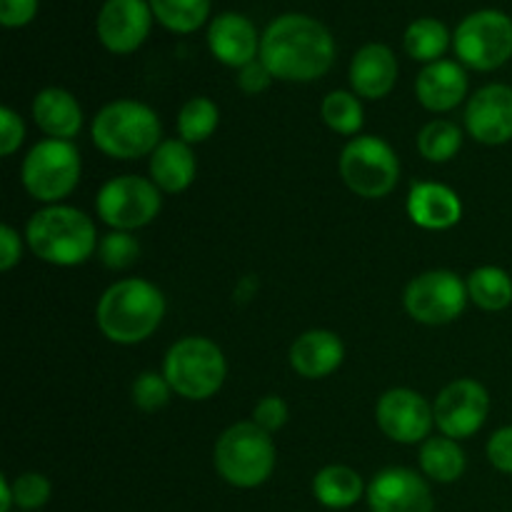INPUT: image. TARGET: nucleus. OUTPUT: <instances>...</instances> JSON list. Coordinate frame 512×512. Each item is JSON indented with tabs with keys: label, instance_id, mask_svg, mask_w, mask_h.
I'll return each mask as SVG.
<instances>
[{
	"label": "nucleus",
	"instance_id": "f257e3e1",
	"mask_svg": "<svg viewBox=\"0 0 512 512\" xmlns=\"http://www.w3.org/2000/svg\"><path fill=\"white\" fill-rule=\"evenodd\" d=\"M260 60L273 78L310 83L333 65L335 40L330 30L310 15H280L260 38Z\"/></svg>",
	"mask_w": 512,
	"mask_h": 512
},
{
	"label": "nucleus",
	"instance_id": "f03ea898",
	"mask_svg": "<svg viewBox=\"0 0 512 512\" xmlns=\"http://www.w3.org/2000/svg\"><path fill=\"white\" fill-rule=\"evenodd\" d=\"M165 315V298L153 283L140 278L110 285L100 298L95 320L110 343L135 345L158 330Z\"/></svg>",
	"mask_w": 512,
	"mask_h": 512
},
{
	"label": "nucleus",
	"instance_id": "7ed1b4c3",
	"mask_svg": "<svg viewBox=\"0 0 512 512\" xmlns=\"http://www.w3.org/2000/svg\"><path fill=\"white\" fill-rule=\"evenodd\" d=\"M25 238L40 260L60 268L85 263L98 250L93 220L70 205H48L38 210L28 220Z\"/></svg>",
	"mask_w": 512,
	"mask_h": 512
},
{
	"label": "nucleus",
	"instance_id": "20e7f679",
	"mask_svg": "<svg viewBox=\"0 0 512 512\" xmlns=\"http://www.w3.org/2000/svg\"><path fill=\"white\" fill-rule=\"evenodd\" d=\"M93 143L100 153L115 160H135L153 155L160 140V118L153 108L138 100L108 103L93 120Z\"/></svg>",
	"mask_w": 512,
	"mask_h": 512
},
{
	"label": "nucleus",
	"instance_id": "39448f33",
	"mask_svg": "<svg viewBox=\"0 0 512 512\" xmlns=\"http://www.w3.org/2000/svg\"><path fill=\"white\" fill-rule=\"evenodd\" d=\"M215 470L235 488H258L275 470V445L270 433L255 423H238L215 443Z\"/></svg>",
	"mask_w": 512,
	"mask_h": 512
},
{
	"label": "nucleus",
	"instance_id": "423d86ee",
	"mask_svg": "<svg viewBox=\"0 0 512 512\" xmlns=\"http://www.w3.org/2000/svg\"><path fill=\"white\" fill-rule=\"evenodd\" d=\"M225 373L228 365L223 350L208 338H183L165 355V380L185 400L213 398L223 388Z\"/></svg>",
	"mask_w": 512,
	"mask_h": 512
},
{
	"label": "nucleus",
	"instance_id": "0eeeda50",
	"mask_svg": "<svg viewBox=\"0 0 512 512\" xmlns=\"http://www.w3.org/2000/svg\"><path fill=\"white\" fill-rule=\"evenodd\" d=\"M80 180V153L70 140H43L23 160V185L40 203H60Z\"/></svg>",
	"mask_w": 512,
	"mask_h": 512
},
{
	"label": "nucleus",
	"instance_id": "6e6552de",
	"mask_svg": "<svg viewBox=\"0 0 512 512\" xmlns=\"http://www.w3.org/2000/svg\"><path fill=\"white\" fill-rule=\"evenodd\" d=\"M340 175L360 198H385L398 185L400 163L385 140L360 135L340 153Z\"/></svg>",
	"mask_w": 512,
	"mask_h": 512
},
{
	"label": "nucleus",
	"instance_id": "1a4fd4ad",
	"mask_svg": "<svg viewBox=\"0 0 512 512\" xmlns=\"http://www.w3.org/2000/svg\"><path fill=\"white\" fill-rule=\"evenodd\" d=\"M455 53L473 70L500 68L512 58V18L500 10L470 13L455 30Z\"/></svg>",
	"mask_w": 512,
	"mask_h": 512
},
{
	"label": "nucleus",
	"instance_id": "9d476101",
	"mask_svg": "<svg viewBox=\"0 0 512 512\" xmlns=\"http://www.w3.org/2000/svg\"><path fill=\"white\" fill-rule=\"evenodd\" d=\"M160 205H163L160 188L153 180H145L140 175H120V178L108 180L95 200L100 220L123 233L153 223L155 215L160 213Z\"/></svg>",
	"mask_w": 512,
	"mask_h": 512
},
{
	"label": "nucleus",
	"instance_id": "9b49d317",
	"mask_svg": "<svg viewBox=\"0 0 512 512\" xmlns=\"http://www.w3.org/2000/svg\"><path fill=\"white\" fill-rule=\"evenodd\" d=\"M468 285L450 270H430L405 288V310L425 325H445L460 318L468 303Z\"/></svg>",
	"mask_w": 512,
	"mask_h": 512
},
{
	"label": "nucleus",
	"instance_id": "f8f14e48",
	"mask_svg": "<svg viewBox=\"0 0 512 512\" xmlns=\"http://www.w3.org/2000/svg\"><path fill=\"white\" fill-rule=\"evenodd\" d=\"M488 410V390L478 380L470 378L455 380L448 388L440 390L433 405L435 425H438L445 438L453 440L473 438L483 428L485 418H488Z\"/></svg>",
	"mask_w": 512,
	"mask_h": 512
},
{
	"label": "nucleus",
	"instance_id": "ddd939ff",
	"mask_svg": "<svg viewBox=\"0 0 512 512\" xmlns=\"http://www.w3.org/2000/svg\"><path fill=\"white\" fill-rule=\"evenodd\" d=\"M375 418H378L380 430L390 440L405 445L420 443V440L428 438L430 428L435 423L433 408L428 405V400L408 388L388 390L378 400Z\"/></svg>",
	"mask_w": 512,
	"mask_h": 512
},
{
	"label": "nucleus",
	"instance_id": "4468645a",
	"mask_svg": "<svg viewBox=\"0 0 512 512\" xmlns=\"http://www.w3.org/2000/svg\"><path fill=\"white\" fill-rule=\"evenodd\" d=\"M153 10L145 0H105L98 13V38L110 53L128 55L145 43Z\"/></svg>",
	"mask_w": 512,
	"mask_h": 512
},
{
	"label": "nucleus",
	"instance_id": "2eb2a0df",
	"mask_svg": "<svg viewBox=\"0 0 512 512\" xmlns=\"http://www.w3.org/2000/svg\"><path fill=\"white\" fill-rule=\"evenodd\" d=\"M465 128L483 145H503L512 140V88L493 83L480 88L465 108Z\"/></svg>",
	"mask_w": 512,
	"mask_h": 512
},
{
	"label": "nucleus",
	"instance_id": "dca6fc26",
	"mask_svg": "<svg viewBox=\"0 0 512 512\" xmlns=\"http://www.w3.org/2000/svg\"><path fill=\"white\" fill-rule=\"evenodd\" d=\"M368 505L373 512H433V493L413 470L388 468L368 485Z\"/></svg>",
	"mask_w": 512,
	"mask_h": 512
},
{
	"label": "nucleus",
	"instance_id": "f3484780",
	"mask_svg": "<svg viewBox=\"0 0 512 512\" xmlns=\"http://www.w3.org/2000/svg\"><path fill=\"white\" fill-rule=\"evenodd\" d=\"M208 45L220 63L230 68H245L258 58V30L245 15L223 13L210 23Z\"/></svg>",
	"mask_w": 512,
	"mask_h": 512
},
{
	"label": "nucleus",
	"instance_id": "a211bd4d",
	"mask_svg": "<svg viewBox=\"0 0 512 512\" xmlns=\"http://www.w3.org/2000/svg\"><path fill=\"white\" fill-rule=\"evenodd\" d=\"M398 80V60L383 43H368L355 53L350 63V85L355 95L368 100H380L393 90Z\"/></svg>",
	"mask_w": 512,
	"mask_h": 512
},
{
	"label": "nucleus",
	"instance_id": "6ab92c4d",
	"mask_svg": "<svg viewBox=\"0 0 512 512\" xmlns=\"http://www.w3.org/2000/svg\"><path fill=\"white\" fill-rule=\"evenodd\" d=\"M465 93H468V75L453 60L428 63L415 80V95H418L420 105L433 113L458 108Z\"/></svg>",
	"mask_w": 512,
	"mask_h": 512
},
{
	"label": "nucleus",
	"instance_id": "aec40b11",
	"mask_svg": "<svg viewBox=\"0 0 512 512\" xmlns=\"http://www.w3.org/2000/svg\"><path fill=\"white\" fill-rule=\"evenodd\" d=\"M408 215L425 230H448L463 218V203L448 185L415 183L408 195Z\"/></svg>",
	"mask_w": 512,
	"mask_h": 512
},
{
	"label": "nucleus",
	"instance_id": "412c9836",
	"mask_svg": "<svg viewBox=\"0 0 512 512\" xmlns=\"http://www.w3.org/2000/svg\"><path fill=\"white\" fill-rule=\"evenodd\" d=\"M345 358L343 340L330 330H308L290 348V365L300 378L320 380L340 368Z\"/></svg>",
	"mask_w": 512,
	"mask_h": 512
},
{
	"label": "nucleus",
	"instance_id": "4be33fe9",
	"mask_svg": "<svg viewBox=\"0 0 512 512\" xmlns=\"http://www.w3.org/2000/svg\"><path fill=\"white\" fill-rule=\"evenodd\" d=\"M35 125L50 140H73L83 128V108L63 88H45L33 100Z\"/></svg>",
	"mask_w": 512,
	"mask_h": 512
},
{
	"label": "nucleus",
	"instance_id": "5701e85b",
	"mask_svg": "<svg viewBox=\"0 0 512 512\" xmlns=\"http://www.w3.org/2000/svg\"><path fill=\"white\" fill-rule=\"evenodd\" d=\"M195 155L185 140H163L150 155V178L163 193H183L195 180Z\"/></svg>",
	"mask_w": 512,
	"mask_h": 512
},
{
	"label": "nucleus",
	"instance_id": "b1692460",
	"mask_svg": "<svg viewBox=\"0 0 512 512\" xmlns=\"http://www.w3.org/2000/svg\"><path fill=\"white\" fill-rule=\"evenodd\" d=\"M363 480L348 465H328L313 480V493L320 505L330 510L353 508L363 498Z\"/></svg>",
	"mask_w": 512,
	"mask_h": 512
},
{
	"label": "nucleus",
	"instance_id": "393cba45",
	"mask_svg": "<svg viewBox=\"0 0 512 512\" xmlns=\"http://www.w3.org/2000/svg\"><path fill=\"white\" fill-rule=\"evenodd\" d=\"M420 468L438 483H455L465 473V453L453 438H428L420 448Z\"/></svg>",
	"mask_w": 512,
	"mask_h": 512
},
{
	"label": "nucleus",
	"instance_id": "a878e982",
	"mask_svg": "<svg viewBox=\"0 0 512 512\" xmlns=\"http://www.w3.org/2000/svg\"><path fill=\"white\" fill-rule=\"evenodd\" d=\"M468 295L478 308L488 313H498L512 303V280L503 268L485 265L470 273Z\"/></svg>",
	"mask_w": 512,
	"mask_h": 512
},
{
	"label": "nucleus",
	"instance_id": "bb28decb",
	"mask_svg": "<svg viewBox=\"0 0 512 512\" xmlns=\"http://www.w3.org/2000/svg\"><path fill=\"white\" fill-rule=\"evenodd\" d=\"M448 45V28L435 18H420L415 23H410L408 30H405V50H408V55L413 60L435 63L448 50Z\"/></svg>",
	"mask_w": 512,
	"mask_h": 512
},
{
	"label": "nucleus",
	"instance_id": "cd10ccee",
	"mask_svg": "<svg viewBox=\"0 0 512 512\" xmlns=\"http://www.w3.org/2000/svg\"><path fill=\"white\" fill-rule=\"evenodd\" d=\"M155 18L173 33H193L208 20L210 0H148Z\"/></svg>",
	"mask_w": 512,
	"mask_h": 512
},
{
	"label": "nucleus",
	"instance_id": "c85d7f7f",
	"mask_svg": "<svg viewBox=\"0 0 512 512\" xmlns=\"http://www.w3.org/2000/svg\"><path fill=\"white\" fill-rule=\"evenodd\" d=\"M220 120L218 105L210 98H190L180 108L178 115V133L185 143H203L215 133Z\"/></svg>",
	"mask_w": 512,
	"mask_h": 512
},
{
	"label": "nucleus",
	"instance_id": "c756f323",
	"mask_svg": "<svg viewBox=\"0 0 512 512\" xmlns=\"http://www.w3.org/2000/svg\"><path fill=\"white\" fill-rule=\"evenodd\" d=\"M463 145V133L450 120H433L418 135V150L430 163H448Z\"/></svg>",
	"mask_w": 512,
	"mask_h": 512
},
{
	"label": "nucleus",
	"instance_id": "7c9ffc66",
	"mask_svg": "<svg viewBox=\"0 0 512 512\" xmlns=\"http://www.w3.org/2000/svg\"><path fill=\"white\" fill-rule=\"evenodd\" d=\"M320 115H323L325 125L340 135L360 133L365 120L358 95L345 93V90H333V93L325 95L323 105H320Z\"/></svg>",
	"mask_w": 512,
	"mask_h": 512
},
{
	"label": "nucleus",
	"instance_id": "2f4dec72",
	"mask_svg": "<svg viewBox=\"0 0 512 512\" xmlns=\"http://www.w3.org/2000/svg\"><path fill=\"white\" fill-rule=\"evenodd\" d=\"M98 253H100V260H103V265H108L110 270H123V268H130V265L138 260L140 245L130 233L115 230V233L105 235V238L100 240Z\"/></svg>",
	"mask_w": 512,
	"mask_h": 512
},
{
	"label": "nucleus",
	"instance_id": "473e14b6",
	"mask_svg": "<svg viewBox=\"0 0 512 512\" xmlns=\"http://www.w3.org/2000/svg\"><path fill=\"white\" fill-rule=\"evenodd\" d=\"M173 388L168 385L165 375L160 373H143L133 383V403L145 413H153L168 405Z\"/></svg>",
	"mask_w": 512,
	"mask_h": 512
},
{
	"label": "nucleus",
	"instance_id": "72a5a7b5",
	"mask_svg": "<svg viewBox=\"0 0 512 512\" xmlns=\"http://www.w3.org/2000/svg\"><path fill=\"white\" fill-rule=\"evenodd\" d=\"M13 498L20 510H38L50 500V483L40 473H25L15 478Z\"/></svg>",
	"mask_w": 512,
	"mask_h": 512
},
{
	"label": "nucleus",
	"instance_id": "f704fd0d",
	"mask_svg": "<svg viewBox=\"0 0 512 512\" xmlns=\"http://www.w3.org/2000/svg\"><path fill=\"white\" fill-rule=\"evenodd\" d=\"M253 423L260 425L265 433H275V430L283 428L288 423V405L278 395H268V398L260 400L253 410Z\"/></svg>",
	"mask_w": 512,
	"mask_h": 512
},
{
	"label": "nucleus",
	"instance_id": "c9c22d12",
	"mask_svg": "<svg viewBox=\"0 0 512 512\" xmlns=\"http://www.w3.org/2000/svg\"><path fill=\"white\" fill-rule=\"evenodd\" d=\"M25 125L18 113L10 108H0V153L13 155L23 145Z\"/></svg>",
	"mask_w": 512,
	"mask_h": 512
},
{
	"label": "nucleus",
	"instance_id": "e433bc0d",
	"mask_svg": "<svg viewBox=\"0 0 512 512\" xmlns=\"http://www.w3.org/2000/svg\"><path fill=\"white\" fill-rule=\"evenodd\" d=\"M38 13V0H0V23L5 28H23Z\"/></svg>",
	"mask_w": 512,
	"mask_h": 512
},
{
	"label": "nucleus",
	"instance_id": "4c0bfd02",
	"mask_svg": "<svg viewBox=\"0 0 512 512\" xmlns=\"http://www.w3.org/2000/svg\"><path fill=\"white\" fill-rule=\"evenodd\" d=\"M488 460L500 473L512 475V425L498 430L488 443Z\"/></svg>",
	"mask_w": 512,
	"mask_h": 512
},
{
	"label": "nucleus",
	"instance_id": "58836bf2",
	"mask_svg": "<svg viewBox=\"0 0 512 512\" xmlns=\"http://www.w3.org/2000/svg\"><path fill=\"white\" fill-rule=\"evenodd\" d=\"M270 83H273V73L265 68L263 60H253V63H248L245 68H240L238 85L245 93H263V90L270 88Z\"/></svg>",
	"mask_w": 512,
	"mask_h": 512
},
{
	"label": "nucleus",
	"instance_id": "ea45409f",
	"mask_svg": "<svg viewBox=\"0 0 512 512\" xmlns=\"http://www.w3.org/2000/svg\"><path fill=\"white\" fill-rule=\"evenodd\" d=\"M23 258V243L20 235L10 225L0 228V270H13Z\"/></svg>",
	"mask_w": 512,
	"mask_h": 512
},
{
	"label": "nucleus",
	"instance_id": "a19ab883",
	"mask_svg": "<svg viewBox=\"0 0 512 512\" xmlns=\"http://www.w3.org/2000/svg\"><path fill=\"white\" fill-rule=\"evenodd\" d=\"M15 505L13 498V483H8V478H0V512H10Z\"/></svg>",
	"mask_w": 512,
	"mask_h": 512
}]
</instances>
